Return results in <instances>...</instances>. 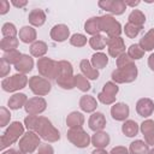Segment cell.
Instances as JSON below:
<instances>
[{"label":"cell","mask_w":154,"mask_h":154,"mask_svg":"<svg viewBox=\"0 0 154 154\" xmlns=\"http://www.w3.org/2000/svg\"><path fill=\"white\" fill-rule=\"evenodd\" d=\"M58 87L64 90H71L76 88L73 66L67 60H59V75L55 79Z\"/></svg>","instance_id":"3957f363"},{"label":"cell","mask_w":154,"mask_h":154,"mask_svg":"<svg viewBox=\"0 0 154 154\" xmlns=\"http://www.w3.org/2000/svg\"><path fill=\"white\" fill-rule=\"evenodd\" d=\"M10 71H11V65L7 64L5 60L1 59V61H0V76L4 77V78H6L7 75L10 73Z\"/></svg>","instance_id":"7dc6e473"},{"label":"cell","mask_w":154,"mask_h":154,"mask_svg":"<svg viewBox=\"0 0 154 154\" xmlns=\"http://www.w3.org/2000/svg\"><path fill=\"white\" fill-rule=\"evenodd\" d=\"M37 154H54V148L48 143H41L37 148Z\"/></svg>","instance_id":"bcb514c9"},{"label":"cell","mask_w":154,"mask_h":154,"mask_svg":"<svg viewBox=\"0 0 154 154\" xmlns=\"http://www.w3.org/2000/svg\"><path fill=\"white\" fill-rule=\"evenodd\" d=\"M144 142L148 144V146H153L154 147V134L149 135V136H146L144 137Z\"/></svg>","instance_id":"db71d44e"},{"label":"cell","mask_w":154,"mask_h":154,"mask_svg":"<svg viewBox=\"0 0 154 154\" xmlns=\"http://www.w3.org/2000/svg\"><path fill=\"white\" fill-rule=\"evenodd\" d=\"M91 154H109V153L106 149H103V148H95L91 152Z\"/></svg>","instance_id":"6f0895ef"},{"label":"cell","mask_w":154,"mask_h":154,"mask_svg":"<svg viewBox=\"0 0 154 154\" xmlns=\"http://www.w3.org/2000/svg\"><path fill=\"white\" fill-rule=\"evenodd\" d=\"M24 128H25L24 124H22L18 120L10 123V125L6 128V130L1 135V138H0V148L4 150L5 148H7L11 144H13L17 141H19L22 138V136L25 134L24 132Z\"/></svg>","instance_id":"277c9868"},{"label":"cell","mask_w":154,"mask_h":154,"mask_svg":"<svg viewBox=\"0 0 154 154\" xmlns=\"http://www.w3.org/2000/svg\"><path fill=\"white\" fill-rule=\"evenodd\" d=\"M28 85H29V89L31 90V93L35 94L36 96L48 95L52 90L51 81L42 76H31L29 78Z\"/></svg>","instance_id":"9c48e42d"},{"label":"cell","mask_w":154,"mask_h":154,"mask_svg":"<svg viewBox=\"0 0 154 154\" xmlns=\"http://www.w3.org/2000/svg\"><path fill=\"white\" fill-rule=\"evenodd\" d=\"M101 91H103L105 94H107V95H109V96H116V97H117V94H118V91H119V87H118V84L114 83L113 81H109V82H106V83L103 84Z\"/></svg>","instance_id":"b9f144b4"},{"label":"cell","mask_w":154,"mask_h":154,"mask_svg":"<svg viewBox=\"0 0 154 154\" xmlns=\"http://www.w3.org/2000/svg\"><path fill=\"white\" fill-rule=\"evenodd\" d=\"M40 144H41V137L35 131H26L18 141L19 149L25 154L34 153L35 150H37Z\"/></svg>","instance_id":"ba28073f"},{"label":"cell","mask_w":154,"mask_h":154,"mask_svg":"<svg viewBox=\"0 0 154 154\" xmlns=\"http://www.w3.org/2000/svg\"><path fill=\"white\" fill-rule=\"evenodd\" d=\"M36 66H37V71L40 76L49 81L57 79L59 75V61L53 60L48 57H43V58L37 59Z\"/></svg>","instance_id":"5b68a950"},{"label":"cell","mask_w":154,"mask_h":154,"mask_svg":"<svg viewBox=\"0 0 154 154\" xmlns=\"http://www.w3.org/2000/svg\"><path fill=\"white\" fill-rule=\"evenodd\" d=\"M140 131L142 132L143 137L154 134V120H152V119L143 120L141 123V125H140Z\"/></svg>","instance_id":"60d3db41"},{"label":"cell","mask_w":154,"mask_h":154,"mask_svg":"<svg viewBox=\"0 0 154 154\" xmlns=\"http://www.w3.org/2000/svg\"><path fill=\"white\" fill-rule=\"evenodd\" d=\"M83 124H84V116H83V113L77 112V111H73V112H71V113L67 114V117H66V125L70 129L82 128Z\"/></svg>","instance_id":"484cf974"},{"label":"cell","mask_w":154,"mask_h":154,"mask_svg":"<svg viewBox=\"0 0 154 154\" xmlns=\"http://www.w3.org/2000/svg\"><path fill=\"white\" fill-rule=\"evenodd\" d=\"M148 66H149V69L154 72V53H152V54L148 57Z\"/></svg>","instance_id":"11a10c76"},{"label":"cell","mask_w":154,"mask_h":154,"mask_svg":"<svg viewBox=\"0 0 154 154\" xmlns=\"http://www.w3.org/2000/svg\"><path fill=\"white\" fill-rule=\"evenodd\" d=\"M14 69H16V71L18 73L26 75V73L31 72L32 69H34V59L29 54H23L20 57L19 61L14 65Z\"/></svg>","instance_id":"ac0fdd59"},{"label":"cell","mask_w":154,"mask_h":154,"mask_svg":"<svg viewBox=\"0 0 154 154\" xmlns=\"http://www.w3.org/2000/svg\"><path fill=\"white\" fill-rule=\"evenodd\" d=\"M66 137L77 148H87L91 144V137L83 128L69 129Z\"/></svg>","instance_id":"52a82bcc"},{"label":"cell","mask_w":154,"mask_h":154,"mask_svg":"<svg viewBox=\"0 0 154 154\" xmlns=\"http://www.w3.org/2000/svg\"><path fill=\"white\" fill-rule=\"evenodd\" d=\"M90 63L91 65L96 69V70H101V69H105L108 64V57L102 53V52H96L91 55V59H90Z\"/></svg>","instance_id":"f1b7e54d"},{"label":"cell","mask_w":154,"mask_h":154,"mask_svg":"<svg viewBox=\"0 0 154 154\" xmlns=\"http://www.w3.org/2000/svg\"><path fill=\"white\" fill-rule=\"evenodd\" d=\"M106 117L102 112H94L88 119V126L94 132L102 131L106 126Z\"/></svg>","instance_id":"2e32d148"},{"label":"cell","mask_w":154,"mask_h":154,"mask_svg":"<svg viewBox=\"0 0 154 154\" xmlns=\"http://www.w3.org/2000/svg\"><path fill=\"white\" fill-rule=\"evenodd\" d=\"M129 152L130 154H148L149 146L142 140H135L130 143Z\"/></svg>","instance_id":"f546056e"},{"label":"cell","mask_w":154,"mask_h":154,"mask_svg":"<svg viewBox=\"0 0 154 154\" xmlns=\"http://www.w3.org/2000/svg\"><path fill=\"white\" fill-rule=\"evenodd\" d=\"M23 54L18 51V49H12V51H8V52H4V54H2V57H1V59L2 60H5L7 64H13V65H16L18 61H19V59H20V57H22Z\"/></svg>","instance_id":"d590c367"},{"label":"cell","mask_w":154,"mask_h":154,"mask_svg":"<svg viewBox=\"0 0 154 154\" xmlns=\"http://www.w3.org/2000/svg\"><path fill=\"white\" fill-rule=\"evenodd\" d=\"M138 45L144 52H152L154 49V28H152L144 34V36L140 40Z\"/></svg>","instance_id":"4316f807"},{"label":"cell","mask_w":154,"mask_h":154,"mask_svg":"<svg viewBox=\"0 0 154 154\" xmlns=\"http://www.w3.org/2000/svg\"><path fill=\"white\" fill-rule=\"evenodd\" d=\"M51 38L54 42H64L67 38H70V29L66 24H55L49 32Z\"/></svg>","instance_id":"9a60e30c"},{"label":"cell","mask_w":154,"mask_h":154,"mask_svg":"<svg viewBox=\"0 0 154 154\" xmlns=\"http://www.w3.org/2000/svg\"><path fill=\"white\" fill-rule=\"evenodd\" d=\"M79 69H81V72L83 76H85L88 79H91V81H95L100 77V72L99 70H96L91 63L88 60V59H82L81 63H79Z\"/></svg>","instance_id":"d6986e66"},{"label":"cell","mask_w":154,"mask_h":154,"mask_svg":"<svg viewBox=\"0 0 154 154\" xmlns=\"http://www.w3.org/2000/svg\"><path fill=\"white\" fill-rule=\"evenodd\" d=\"M111 142V137L106 131H97L94 132V135L91 136V144L95 148H106Z\"/></svg>","instance_id":"cb8c5ba5"},{"label":"cell","mask_w":154,"mask_h":154,"mask_svg":"<svg viewBox=\"0 0 154 154\" xmlns=\"http://www.w3.org/2000/svg\"><path fill=\"white\" fill-rule=\"evenodd\" d=\"M18 38L20 42L23 43H26V45H31L34 43L35 41H37V32H36V29L31 25H24L19 29V32H18Z\"/></svg>","instance_id":"e0dca14e"},{"label":"cell","mask_w":154,"mask_h":154,"mask_svg":"<svg viewBox=\"0 0 154 154\" xmlns=\"http://www.w3.org/2000/svg\"><path fill=\"white\" fill-rule=\"evenodd\" d=\"M26 101H28V96L24 93H14L13 95L10 96V99L7 101V106L10 109L17 111V109H20L22 107H24Z\"/></svg>","instance_id":"7402d4cb"},{"label":"cell","mask_w":154,"mask_h":154,"mask_svg":"<svg viewBox=\"0 0 154 154\" xmlns=\"http://www.w3.org/2000/svg\"><path fill=\"white\" fill-rule=\"evenodd\" d=\"M148 154H154V147H153L152 149H149V152H148Z\"/></svg>","instance_id":"680465c9"},{"label":"cell","mask_w":154,"mask_h":154,"mask_svg":"<svg viewBox=\"0 0 154 154\" xmlns=\"http://www.w3.org/2000/svg\"><path fill=\"white\" fill-rule=\"evenodd\" d=\"M46 108H47V101L42 96H34L28 99L24 106V111L30 116H38L43 113Z\"/></svg>","instance_id":"8fae6325"},{"label":"cell","mask_w":154,"mask_h":154,"mask_svg":"<svg viewBox=\"0 0 154 154\" xmlns=\"http://www.w3.org/2000/svg\"><path fill=\"white\" fill-rule=\"evenodd\" d=\"M111 2H112V0H100V1L97 2V5H99V7H100L101 10H105V11L109 12Z\"/></svg>","instance_id":"f907efd6"},{"label":"cell","mask_w":154,"mask_h":154,"mask_svg":"<svg viewBox=\"0 0 154 154\" xmlns=\"http://www.w3.org/2000/svg\"><path fill=\"white\" fill-rule=\"evenodd\" d=\"M111 116L117 122H125L130 116V108L124 102H116L111 107Z\"/></svg>","instance_id":"5bb4252c"},{"label":"cell","mask_w":154,"mask_h":154,"mask_svg":"<svg viewBox=\"0 0 154 154\" xmlns=\"http://www.w3.org/2000/svg\"><path fill=\"white\" fill-rule=\"evenodd\" d=\"M11 4L17 8H23L28 5V1L26 0H19V1L18 0H11Z\"/></svg>","instance_id":"816d5d0a"},{"label":"cell","mask_w":154,"mask_h":154,"mask_svg":"<svg viewBox=\"0 0 154 154\" xmlns=\"http://www.w3.org/2000/svg\"><path fill=\"white\" fill-rule=\"evenodd\" d=\"M136 112L140 117L148 118L154 113V101L149 97H141L136 102Z\"/></svg>","instance_id":"4fadbf2b"},{"label":"cell","mask_w":154,"mask_h":154,"mask_svg":"<svg viewBox=\"0 0 154 154\" xmlns=\"http://www.w3.org/2000/svg\"><path fill=\"white\" fill-rule=\"evenodd\" d=\"M128 22L131 24H135L137 26L143 28L144 23H146V14L141 11V10H132L130 12V14L128 16Z\"/></svg>","instance_id":"4dcf8cb0"},{"label":"cell","mask_w":154,"mask_h":154,"mask_svg":"<svg viewBox=\"0 0 154 154\" xmlns=\"http://www.w3.org/2000/svg\"><path fill=\"white\" fill-rule=\"evenodd\" d=\"M18 45H19V40L17 37H2L0 41V48L4 52L17 49Z\"/></svg>","instance_id":"836d02e7"},{"label":"cell","mask_w":154,"mask_h":154,"mask_svg":"<svg viewBox=\"0 0 154 154\" xmlns=\"http://www.w3.org/2000/svg\"><path fill=\"white\" fill-rule=\"evenodd\" d=\"M37 119L38 116H30L28 114L24 119V126L28 129V131H35L36 124H37Z\"/></svg>","instance_id":"ee69618b"},{"label":"cell","mask_w":154,"mask_h":154,"mask_svg":"<svg viewBox=\"0 0 154 154\" xmlns=\"http://www.w3.org/2000/svg\"><path fill=\"white\" fill-rule=\"evenodd\" d=\"M126 10V5L123 0H112L111 2V7H109V12L112 14H116V16H120L125 12Z\"/></svg>","instance_id":"f35d334b"},{"label":"cell","mask_w":154,"mask_h":154,"mask_svg":"<svg viewBox=\"0 0 154 154\" xmlns=\"http://www.w3.org/2000/svg\"><path fill=\"white\" fill-rule=\"evenodd\" d=\"M10 120H11V112H10V109L6 108V107H1L0 108V126L5 128L6 125L10 124Z\"/></svg>","instance_id":"7bdbcfd3"},{"label":"cell","mask_w":154,"mask_h":154,"mask_svg":"<svg viewBox=\"0 0 154 154\" xmlns=\"http://www.w3.org/2000/svg\"><path fill=\"white\" fill-rule=\"evenodd\" d=\"M143 28H141V26H137V25H135V24H131V23H126L125 24V26H124V29H123V31L125 32V36L126 37H129V38H135L140 32H141V30H142Z\"/></svg>","instance_id":"ab89813d"},{"label":"cell","mask_w":154,"mask_h":154,"mask_svg":"<svg viewBox=\"0 0 154 154\" xmlns=\"http://www.w3.org/2000/svg\"><path fill=\"white\" fill-rule=\"evenodd\" d=\"M124 2H125V5H126V6H131V7H134V8L141 4V1H140V0H136V1H128V0H125Z\"/></svg>","instance_id":"9f6ffc18"},{"label":"cell","mask_w":154,"mask_h":154,"mask_svg":"<svg viewBox=\"0 0 154 154\" xmlns=\"http://www.w3.org/2000/svg\"><path fill=\"white\" fill-rule=\"evenodd\" d=\"M84 31L88 35H91V36L99 35L101 32V19H100V16L90 17L89 19H87L85 23H84Z\"/></svg>","instance_id":"44dd1931"},{"label":"cell","mask_w":154,"mask_h":154,"mask_svg":"<svg viewBox=\"0 0 154 154\" xmlns=\"http://www.w3.org/2000/svg\"><path fill=\"white\" fill-rule=\"evenodd\" d=\"M116 99H117L116 96H109V95L105 94L103 91H100L97 94V100L103 105H113V103H116Z\"/></svg>","instance_id":"f6af8a7d"},{"label":"cell","mask_w":154,"mask_h":154,"mask_svg":"<svg viewBox=\"0 0 154 154\" xmlns=\"http://www.w3.org/2000/svg\"><path fill=\"white\" fill-rule=\"evenodd\" d=\"M35 132L45 141L47 142H58L60 140V132L59 130L52 124V122L47 117L38 116L37 124L35 128Z\"/></svg>","instance_id":"7a4b0ae2"},{"label":"cell","mask_w":154,"mask_h":154,"mask_svg":"<svg viewBox=\"0 0 154 154\" xmlns=\"http://www.w3.org/2000/svg\"><path fill=\"white\" fill-rule=\"evenodd\" d=\"M69 40H70V45L73 46V47H77V48L84 47V46L87 45V42L89 41L85 35L79 34V32H76V34L71 35V37H70Z\"/></svg>","instance_id":"74e56055"},{"label":"cell","mask_w":154,"mask_h":154,"mask_svg":"<svg viewBox=\"0 0 154 154\" xmlns=\"http://www.w3.org/2000/svg\"><path fill=\"white\" fill-rule=\"evenodd\" d=\"M10 11V1L7 0H0V14L4 16Z\"/></svg>","instance_id":"681fc988"},{"label":"cell","mask_w":154,"mask_h":154,"mask_svg":"<svg viewBox=\"0 0 154 154\" xmlns=\"http://www.w3.org/2000/svg\"><path fill=\"white\" fill-rule=\"evenodd\" d=\"M106 41H107V37L103 36V35H101V34H99V35L91 36V37L89 38L88 43H89V46L91 47V49L100 52V51H102V49L106 47Z\"/></svg>","instance_id":"1f68e13d"},{"label":"cell","mask_w":154,"mask_h":154,"mask_svg":"<svg viewBox=\"0 0 154 154\" xmlns=\"http://www.w3.org/2000/svg\"><path fill=\"white\" fill-rule=\"evenodd\" d=\"M18 32L19 31L17 30L16 25L11 22H6L1 26V34H2L4 37H17Z\"/></svg>","instance_id":"8d00e7d4"},{"label":"cell","mask_w":154,"mask_h":154,"mask_svg":"<svg viewBox=\"0 0 154 154\" xmlns=\"http://www.w3.org/2000/svg\"><path fill=\"white\" fill-rule=\"evenodd\" d=\"M28 20L31 24V26H36V28L42 26L46 23V13L41 8H34L29 12Z\"/></svg>","instance_id":"603a6c76"},{"label":"cell","mask_w":154,"mask_h":154,"mask_svg":"<svg viewBox=\"0 0 154 154\" xmlns=\"http://www.w3.org/2000/svg\"><path fill=\"white\" fill-rule=\"evenodd\" d=\"M126 54L135 61V60H140L143 58L144 55V51L141 48V46L138 43H132L129 46L128 51H126Z\"/></svg>","instance_id":"e575fe53"},{"label":"cell","mask_w":154,"mask_h":154,"mask_svg":"<svg viewBox=\"0 0 154 154\" xmlns=\"http://www.w3.org/2000/svg\"><path fill=\"white\" fill-rule=\"evenodd\" d=\"M140 131V125L131 119H128L123 123L122 125V132L126 136V137H135Z\"/></svg>","instance_id":"83f0119b"},{"label":"cell","mask_w":154,"mask_h":154,"mask_svg":"<svg viewBox=\"0 0 154 154\" xmlns=\"http://www.w3.org/2000/svg\"><path fill=\"white\" fill-rule=\"evenodd\" d=\"M78 105H79V108L83 112H85V113H94L96 111V108H97V101H96V99L94 96L87 95V94L83 95V96H81Z\"/></svg>","instance_id":"ffe728a7"},{"label":"cell","mask_w":154,"mask_h":154,"mask_svg":"<svg viewBox=\"0 0 154 154\" xmlns=\"http://www.w3.org/2000/svg\"><path fill=\"white\" fill-rule=\"evenodd\" d=\"M117 69L112 71L111 78L117 84H124V83H132L136 81L138 75V69L135 64V61L126 54H122L119 58L116 59Z\"/></svg>","instance_id":"6da1fadb"},{"label":"cell","mask_w":154,"mask_h":154,"mask_svg":"<svg viewBox=\"0 0 154 154\" xmlns=\"http://www.w3.org/2000/svg\"><path fill=\"white\" fill-rule=\"evenodd\" d=\"M29 83V78L26 75L23 73H16L12 76H8L1 81V88L6 93H16L18 90L24 89Z\"/></svg>","instance_id":"8992f818"},{"label":"cell","mask_w":154,"mask_h":154,"mask_svg":"<svg viewBox=\"0 0 154 154\" xmlns=\"http://www.w3.org/2000/svg\"><path fill=\"white\" fill-rule=\"evenodd\" d=\"M100 19H101V31H103L107 35V37L120 36V34L123 32V28L113 16L103 14L100 16Z\"/></svg>","instance_id":"30bf717a"},{"label":"cell","mask_w":154,"mask_h":154,"mask_svg":"<svg viewBox=\"0 0 154 154\" xmlns=\"http://www.w3.org/2000/svg\"><path fill=\"white\" fill-rule=\"evenodd\" d=\"M106 46H107L108 55L114 59L119 58L122 54L125 53V42H124V38H122L120 36L107 37Z\"/></svg>","instance_id":"7c38bea8"},{"label":"cell","mask_w":154,"mask_h":154,"mask_svg":"<svg viewBox=\"0 0 154 154\" xmlns=\"http://www.w3.org/2000/svg\"><path fill=\"white\" fill-rule=\"evenodd\" d=\"M30 55L31 57H35V58H43L48 51V46L45 41H41V40H37L35 41L34 43L30 45Z\"/></svg>","instance_id":"d4e9b609"},{"label":"cell","mask_w":154,"mask_h":154,"mask_svg":"<svg viewBox=\"0 0 154 154\" xmlns=\"http://www.w3.org/2000/svg\"><path fill=\"white\" fill-rule=\"evenodd\" d=\"M75 84H76V88L83 93H87L91 89V84H90L89 79L85 76H83L82 73L75 75Z\"/></svg>","instance_id":"d6a6232c"},{"label":"cell","mask_w":154,"mask_h":154,"mask_svg":"<svg viewBox=\"0 0 154 154\" xmlns=\"http://www.w3.org/2000/svg\"><path fill=\"white\" fill-rule=\"evenodd\" d=\"M109 154H130L129 149L124 146H117V147H113L109 152Z\"/></svg>","instance_id":"c3c4849f"},{"label":"cell","mask_w":154,"mask_h":154,"mask_svg":"<svg viewBox=\"0 0 154 154\" xmlns=\"http://www.w3.org/2000/svg\"><path fill=\"white\" fill-rule=\"evenodd\" d=\"M2 154H25V153H23L20 149L10 148V149H7V150H4V152H2Z\"/></svg>","instance_id":"f5cc1de1"}]
</instances>
